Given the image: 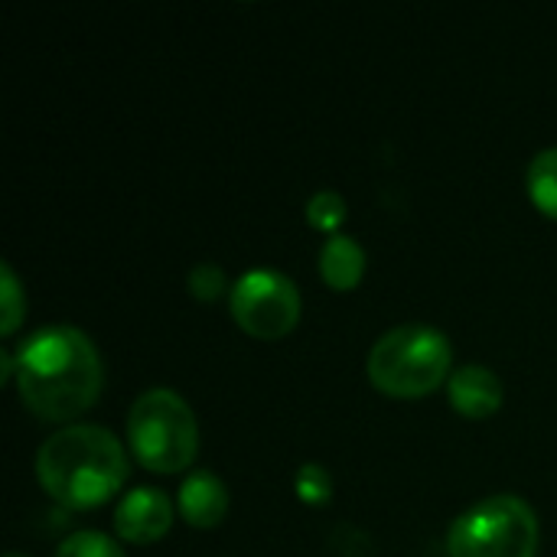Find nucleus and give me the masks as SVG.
I'll return each mask as SVG.
<instances>
[{"mask_svg":"<svg viewBox=\"0 0 557 557\" xmlns=\"http://www.w3.org/2000/svg\"><path fill=\"white\" fill-rule=\"evenodd\" d=\"M228 307L245 333L258 339H281L300 320V290L287 274L274 268H255L235 281Z\"/></svg>","mask_w":557,"mask_h":557,"instance_id":"423d86ee","label":"nucleus"},{"mask_svg":"<svg viewBox=\"0 0 557 557\" xmlns=\"http://www.w3.org/2000/svg\"><path fill=\"white\" fill-rule=\"evenodd\" d=\"M180 512L196 529H212L228 512V490L212 470H193L180 486Z\"/></svg>","mask_w":557,"mask_h":557,"instance_id":"1a4fd4ad","label":"nucleus"},{"mask_svg":"<svg viewBox=\"0 0 557 557\" xmlns=\"http://www.w3.org/2000/svg\"><path fill=\"white\" fill-rule=\"evenodd\" d=\"M320 274L333 290H352L366 274V248L349 235H330L320 251Z\"/></svg>","mask_w":557,"mask_h":557,"instance_id":"9d476101","label":"nucleus"},{"mask_svg":"<svg viewBox=\"0 0 557 557\" xmlns=\"http://www.w3.org/2000/svg\"><path fill=\"white\" fill-rule=\"evenodd\" d=\"M297 496H300L304 503H310V506L330 503V496H333V480H330L326 467H320V463H304V467L297 470Z\"/></svg>","mask_w":557,"mask_h":557,"instance_id":"2eb2a0df","label":"nucleus"},{"mask_svg":"<svg viewBox=\"0 0 557 557\" xmlns=\"http://www.w3.org/2000/svg\"><path fill=\"white\" fill-rule=\"evenodd\" d=\"M450 401L467 418H490L503 405V379L486 366H460L447 382Z\"/></svg>","mask_w":557,"mask_h":557,"instance_id":"6e6552de","label":"nucleus"},{"mask_svg":"<svg viewBox=\"0 0 557 557\" xmlns=\"http://www.w3.org/2000/svg\"><path fill=\"white\" fill-rule=\"evenodd\" d=\"M529 196L532 202L557 219V147H545L529 163Z\"/></svg>","mask_w":557,"mask_h":557,"instance_id":"9b49d317","label":"nucleus"},{"mask_svg":"<svg viewBox=\"0 0 557 557\" xmlns=\"http://www.w3.org/2000/svg\"><path fill=\"white\" fill-rule=\"evenodd\" d=\"M450 339L428 323H401L385 330L369 352V379L395 398L431 395L450 372Z\"/></svg>","mask_w":557,"mask_h":557,"instance_id":"7ed1b4c3","label":"nucleus"},{"mask_svg":"<svg viewBox=\"0 0 557 557\" xmlns=\"http://www.w3.org/2000/svg\"><path fill=\"white\" fill-rule=\"evenodd\" d=\"M42 490L69 509H95L127 480L121 441L98 424H69L42 441L36 454Z\"/></svg>","mask_w":557,"mask_h":557,"instance_id":"f03ea898","label":"nucleus"},{"mask_svg":"<svg viewBox=\"0 0 557 557\" xmlns=\"http://www.w3.org/2000/svg\"><path fill=\"white\" fill-rule=\"evenodd\" d=\"M134 457L153 473H180L199 450V424L183 395L173 388H147L127 414Z\"/></svg>","mask_w":557,"mask_h":557,"instance_id":"20e7f679","label":"nucleus"},{"mask_svg":"<svg viewBox=\"0 0 557 557\" xmlns=\"http://www.w3.org/2000/svg\"><path fill=\"white\" fill-rule=\"evenodd\" d=\"M225 287H228V277H225V271H222L215 261H199V264L189 271V290H193L199 300H215Z\"/></svg>","mask_w":557,"mask_h":557,"instance_id":"dca6fc26","label":"nucleus"},{"mask_svg":"<svg viewBox=\"0 0 557 557\" xmlns=\"http://www.w3.org/2000/svg\"><path fill=\"white\" fill-rule=\"evenodd\" d=\"M55 557H127V555H124V548H121L111 535L95 532V529H85V532L69 535V539L59 545Z\"/></svg>","mask_w":557,"mask_h":557,"instance_id":"f8f14e48","label":"nucleus"},{"mask_svg":"<svg viewBox=\"0 0 557 557\" xmlns=\"http://www.w3.org/2000/svg\"><path fill=\"white\" fill-rule=\"evenodd\" d=\"M307 219H310V225L336 235L339 222L346 219V199L336 189H320L307 199Z\"/></svg>","mask_w":557,"mask_h":557,"instance_id":"ddd939ff","label":"nucleus"},{"mask_svg":"<svg viewBox=\"0 0 557 557\" xmlns=\"http://www.w3.org/2000/svg\"><path fill=\"white\" fill-rule=\"evenodd\" d=\"M447 552L450 557H535V509L512 493L486 496L454 519L447 532Z\"/></svg>","mask_w":557,"mask_h":557,"instance_id":"39448f33","label":"nucleus"},{"mask_svg":"<svg viewBox=\"0 0 557 557\" xmlns=\"http://www.w3.org/2000/svg\"><path fill=\"white\" fill-rule=\"evenodd\" d=\"M13 379L23 405L42 421H72L88 411L104 385L95 343L75 326H42L13 356Z\"/></svg>","mask_w":557,"mask_h":557,"instance_id":"f257e3e1","label":"nucleus"},{"mask_svg":"<svg viewBox=\"0 0 557 557\" xmlns=\"http://www.w3.org/2000/svg\"><path fill=\"white\" fill-rule=\"evenodd\" d=\"M3 557H29V555H23V552H7Z\"/></svg>","mask_w":557,"mask_h":557,"instance_id":"f3484780","label":"nucleus"},{"mask_svg":"<svg viewBox=\"0 0 557 557\" xmlns=\"http://www.w3.org/2000/svg\"><path fill=\"white\" fill-rule=\"evenodd\" d=\"M0 297H3V313H0V330L3 333H13L26 313V300H23V287L10 268V261L0 264Z\"/></svg>","mask_w":557,"mask_h":557,"instance_id":"4468645a","label":"nucleus"},{"mask_svg":"<svg viewBox=\"0 0 557 557\" xmlns=\"http://www.w3.org/2000/svg\"><path fill=\"white\" fill-rule=\"evenodd\" d=\"M173 525V503L163 490L137 486L131 490L114 509V529L124 542L147 545L170 532Z\"/></svg>","mask_w":557,"mask_h":557,"instance_id":"0eeeda50","label":"nucleus"}]
</instances>
